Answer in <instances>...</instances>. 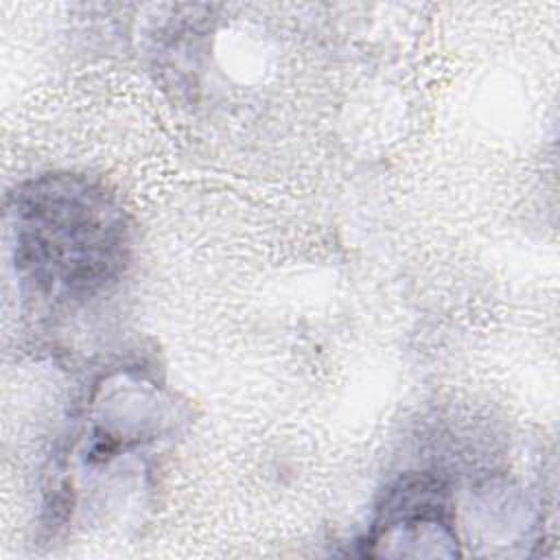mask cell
<instances>
[{
  "label": "cell",
  "instance_id": "6da1fadb",
  "mask_svg": "<svg viewBox=\"0 0 560 560\" xmlns=\"http://www.w3.org/2000/svg\"><path fill=\"white\" fill-rule=\"evenodd\" d=\"M15 260L52 291L85 293L125 256V221L105 190L74 177L33 184L15 203Z\"/></svg>",
  "mask_w": 560,
  "mask_h": 560
}]
</instances>
